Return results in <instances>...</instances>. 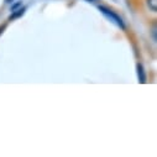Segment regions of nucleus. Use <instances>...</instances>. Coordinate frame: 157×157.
I'll list each match as a JSON object with an SVG mask.
<instances>
[{
  "label": "nucleus",
  "mask_w": 157,
  "mask_h": 157,
  "mask_svg": "<svg viewBox=\"0 0 157 157\" xmlns=\"http://www.w3.org/2000/svg\"><path fill=\"white\" fill-rule=\"evenodd\" d=\"M98 10H99L104 16H106L110 21H113L114 24H116L120 29L125 30V24H124V21L121 20V17H120L119 15H116L114 11H111L110 9H108V8H105V6H98Z\"/></svg>",
  "instance_id": "f257e3e1"
},
{
  "label": "nucleus",
  "mask_w": 157,
  "mask_h": 157,
  "mask_svg": "<svg viewBox=\"0 0 157 157\" xmlns=\"http://www.w3.org/2000/svg\"><path fill=\"white\" fill-rule=\"evenodd\" d=\"M137 77H139V82L145 83L146 82V74L144 71V67L141 64H137Z\"/></svg>",
  "instance_id": "f03ea898"
},
{
  "label": "nucleus",
  "mask_w": 157,
  "mask_h": 157,
  "mask_svg": "<svg viewBox=\"0 0 157 157\" xmlns=\"http://www.w3.org/2000/svg\"><path fill=\"white\" fill-rule=\"evenodd\" d=\"M147 5H148L150 10L157 11V0H147Z\"/></svg>",
  "instance_id": "7ed1b4c3"
},
{
  "label": "nucleus",
  "mask_w": 157,
  "mask_h": 157,
  "mask_svg": "<svg viewBox=\"0 0 157 157\" xmlns=\"http://www.w3.org/2000/svg\"><path fill=\"white\" fill-rule=\"evenodd\" d=\"M24 13H25V9H19V10H16V13L15 14H13V19L14 17H17V16H21V15H24Z\"/></svg>",
  "instance_id": "20e7f679"
},
{
  "label": "nucleus",
  "mask_w": 157,
  "mask_h": 157,
  "mask_svg": "<svg viewBox=\"0 0 157 157\" xmlns=\"http://www.w3.org/2000/svg\"><path fill=\"white\" fill-rule=\"evenodd\" d=\"M20 5H21V3H16V4H14V5L11 6V10H15V9H17Z\"/></svg>",
  "instance_id": "39448f33"
},
{
  "label": "nucleus",
  "mask_w": 157,
  "mask_h": 157,
  "mask_svg": "<svg viewBox=\"0 0 157 157\" xmlns=\"http://www.w3.org/2000/svg\"><path fill=\"white\" fill-rule=\"evenodd\" d=\"M153 38H155V41H156V27L153 29Z\"/></svg>",
  "instance_id": "423d86ee"
},
{
  "label": "nucleus",
  "mask_w": 157,
  "mask_h": 157,
  "mask_svg": "<svg viewBox=\"0 0 157 157\" xmlns=\"http://www.w3.org/2000/svg\"><path fill=\"white\" fill-rule=\"evenodd\" d=\"M86 2H89V3H93V2H97V0H86Z\"/></svg>",
  "instance_id": "0eeeda50"
}]
</instances>
